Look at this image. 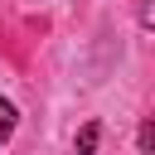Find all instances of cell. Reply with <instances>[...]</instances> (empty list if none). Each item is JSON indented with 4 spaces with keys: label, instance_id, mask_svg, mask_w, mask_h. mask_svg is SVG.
<instances>
[{
    "label": "cell",
    "instance_id": "cell-4",
    "mask_svg": "<svg viewBox=\"0 0 155 155\" xmlns=\"http://www.w3.org/2000/svg\"><path fill=\"white\" fill-rule=\"evenodd\" d=\"M136 19L145 29H155V0H136Z\"/></svg>",
    "mask_w": 155,
    "mask_h": 155
},
{
    "label": "cell",
    "instance_id": "cell-3",
    "mask_svg": "<svg viewBox=\"0 0 155 155\" xmlns=\"http://www.w3.org/2000/svg\"><path fill=\"white\" fill-rule=\"evenodd\" d=\"M136 140H140V150H145V155H155V116H145V121H140V136H136Z\"/></svg>",
    "mask_w": 155,
    "mask_h": 155
},
{
    "label": "cell",
    "instance_id": "cell-2",
    "mask_svg": "<svg viewBox=\"0 0 155 155\" xmlns=\"http://www.w3.org/2000/svg\"><path fill=\"white\" fill-rule=\"evenodd\" d=\"M97 140H102V126H97V121H87V126L78 131V140H73V150H78V155H92V150H97Z\"/></svg>",
    "mask_w": 155,
    "mask_h": 155
},
{
    "label": "cell",
    "instance_id": "cell-1",
    "mask_svg": "<svg viewBox=\"0 0 155 155\" xmlns=\"http://www.w3.org/2000/svg\"><path fill=\"white\" fill-rule=\"evenodd\" d=\"M15 126H19V111H15V102H10V97H0V145H10Z\"/></svg>",
    "mask_w": 155,
    "mask_h": 155
}]
</instances>
